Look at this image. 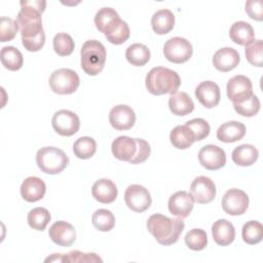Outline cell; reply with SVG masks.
Wrapping results in <instances>:
<instances>
[{"label":"cell","mask_w":263,"mask_h":263,"mask_svg":"<svg viewBox=\"0 0 263 263\" xmlns=\"http://www.w3.org/2000/svg\"><path fill=\"white\" fill-rule=\"evenodd\" d=\"M65 262H102V259L95 253L71 251L65 254Z\"/></svg>","instance_id":"43"},{"label":"cell","mask_w":263,"mask_h":263,"mask_svg":"<svg viewBox=\"0 0 263 263\" xmlns=\"http://www.w3.org/2000/svg\"><path fill=\"white\" fill-rule=\"evenodd\" d=\"M246 12L253 20L261 22L263 20V1L250 0L246 2Z\"/></svg>","instance_id":"45"},{"label":"cell","mask_w":263,"mask_h":263,"mask_svg":"<svg viewBox=\"0 0 263 263\" xmlns=\"http://www.w3.org/2000/svg\"><path fill=\"white\" fill-rule=\"evenodd\" d=\"M262 40H253L251 43L246 45V58L249 63L256 67H262Z\"/></svg>","instance_id":"39"},{"label":"cell","mask_w":263,"mask_h":263,"mask_svg":"<svg viewBox=\"0 0 263 263\" xmlns=\"http://www.w3.org/2000/svg\"><path fill=\"white\" fill-rule=\"evenodd\" d=\"M111 150L115 158L129 161L137 153V141L127 136L117 137L111 145Z\"/></svg>","instance_id":"21"},{"label":"cell","mask_w":263,"mask_h":263,"mask_svg":"<svg viewBox=\"0 0 263 263\" xmlns=\"http://www.w3.org/2000/svg\"><path fill=\"white\" fill-rule=\"evenodd\" d=\"M168 108L174 115L185 116L194 109V103L184 91H177L168 99Z\"/></svg>","instance_id":"25"},{"label":"cell","mask_w":263,"mask_h":263,"mask_svg":"<svg viewBox=\"0 0 263 263\" xmlns=\"http://www.w3.org/2000/svg\"><path fill=\"white\" fill-rule=\"evenodd\" d=\"M23 54L14 46H4L1 49V63L9 71H17L23 66Z\"/></svg>","instance_id":"31"},{"label":"cell","mask_w":263,"mask_h":263,"mask_svg":"<svg viewBox=\"0 0 263 263\" xmlns=\"http://www.w3.org/2000/svg\"><path fill=\"white\" fill-rule=\"evenodd\" d=\"M193 48L191 43L182 37H173L168 39L163 46L165 59L175 64L187 62L192 57Z\"/></svg>","instance_id":"7"},{"label":"cell","mask_w":263,"mask_h":263,"mask_svg":"<svg viewBox=\"0 0 263 263\" xmlns=\"http://www.w3.org/2000/svg\"><path fill=\"white\" fill-rule=\"evenodd\" d=\"M212 234L217 245L228 246L235 238V228L228 220L219 219L212 226Z\"/></svg>","instance_id":"23"},{"label":"cell","mask_w":263,"mask_h":263,"mask_svg":"<svg viewBox=\"0 0 263 263\" xmlns=\"http://www.w3.org/2000/svg\"><path fill=\"white\" fill-rule=\"evenodd\" d=\"M195 97L198 102L208 109L216 107L221 99L220 88L214 81H202L195 88Z\"/></svg>","instance_id":"18"},{"label":"cell","mask_w":263,"mask_h":263,"mask_svg":"<svg viewBox=\"0 0 263 263\" xmlns=\"http://www.w3.org/2000/svg\"><path fill=\"white\" fill-rule=\"evenodd\" d=\"M226 90L232 103H241L253 95V84L247 76L236 75L228 80Z\"/></svg>","instance_id":"11"},{"label":"cell","mask_w":263,"mask_h":263,"mask_svg":"<svg viewBox=\"0 0 263 263\" xmlns=\"http://www.w3.org/2000/svg\"><path fill=\"white\" fill-rule=\"evenodd\" d=\"M136 141H137V153L134 156V158L128 161L132 164L142 163V162L146 161L151 152L150 145L147 141H145L143 139H136Z\"/></svg>","instance_id":"44"},{"label":"cell","mask_w":263,"mask_h":263,"mask_svg":"<svg viewBox=\"0 0 263 263\" xmlns=\"http://www.w3.org/2000/svg\"><path fill=\"white\" fill-rule=\"evenodd\" d=\"M194 205V199L191 193L187 191H177L171 195L167 206L171 214L174 216L184 219L187 218Z\"/></svg>","instance_id":"16"},{"label":"cell","mask_w":263,"mask_h":263,"mask_svg":"<svg viewBox=\"0 0 263 263\" xmlns=\"http://www.w3.org/2000/svg\"><path fill=\"white\" fill-rule=\"evenodd\" d=\"M259 152L254 145L243 144L232 151L231 157L235 164L239 166H250L258 159Z\"/></svg>","instance_id":"28"},{"label":"cell","mask_w":263,"mask_h":263,"mask_svg":"<svg viewBox=\"0 0 263 263\" xmlns=\"http://www.w3.org/2000/svg\"><path fill=\"white\" fill-rule=\"evenodd\" d=\"M97 150V143L90 137H80L73 144V152L80 159H88L93 156Z\"/></svg>","instance_id":"32"},{"label":"cell","mask_w":263,"mask_h":263,"mask_svg":"<svg viewBox=\"0 0 263 263\" xmlns=\"http://www.w3.org/2000/svg\"><path fill=\"white\" fill-rule=\"evenodd\" d=\"M129 35H130L129 27L124 21H122V23L114 31V33H112L109 36H106V38L110 43L115 44V45H119V44H122L123 42H125L129 38Z\"/></svg>","instance_id":"42"},{"label":"cell","mask_w":263,"mask_h":263,"mask_svg":"<svg viewBox=\"0 0 263 263\" xmlns=\"http://www.w3.org/2000/svg\"><path fill=\"white\" fill-rule=\"evenodd\" d=\"M50 239L62 247H70L76 239L75 228L66 221L54 222L48 230Z\"/></svg>","instance_id":"17"},{"label":"cell","mask_w":263,"mask_h":263,"mask_svg":"<svg viewBox=\"0 0 263 263\" xmlns=\"http://www.w3.org/2000/svg\"><path fill=\"white\" fill-rule=\"evenodd\" d=\"M145 83L146 88L152 95H173L177 92L181 84V78L179 74L172 69L165 67H154L146 75Z\"/></svg>","instance_id":"3"},{"label":"cell","mask_w":263,"mask_h":263,"mask_svg":"<svg viewBox=\"0 0 263 263\" xmlns=\"http://www.w3.org/2000/svg\"><path fill=\"white\" fill-rule=\"evenodd\" d=\"M122 21L117 11L111 7H102L95 15V25L100 32L105 34V37L114 33Z\"/></svg>","instance_id":"14"},{"label":"cell","mask_w":263,"mask_h":263,"mask_svg":"<svg viewBox=\"0 0 263 263\" xmlns=\"http://www.w3.org/2000/svg\"><path fill=\"white\" fill-rule=\"evenodd\" d=\"M185 224L181 218L172 219L161 214H154L147 220V229L162 246L178 241Z\"/></svg>","instance_id":"2"},{"label":"cell","mask_w":263,"mask_h":263,"mask_svg":"<svg viewBox=\"0 0 263 263\" xmlns=\"http://www.w3.org/2000/svg\"><path fill=\"white\" fill-rule=\"evenodd\" d=\"M190 192L197 203H209L216 196V185L211 178L198 176L192 181Z\"/></svg>","instance_id":"12"},{"label":"cell","mask_w":263,"mask_h":263,"mask_svg":"<svg viewBox=\"0 0 263 263\" xmlns=\"http://www.w3.org/2000/svg\"><path fill=\"white\" fill-rule=\"evenodd\" d=\"M221 203L225 213L230 216H239L248 210L249 196L245 191L232 188L225 192Z\"/></svg>","instance_id":"10"},{"label":"cell","mask_w":263,"mask_h":263,"mask_svg":"<svg viewBox=\"0 0 263 263\" xmlns=\"http://www.w3.org/2000/svg\"><path fill=\"white\" fill-rule=\"evenodd\" d=\"M18 31V24L15 20L2 16L0 24V41L7 42L12 40Z\"/></svg>","instance_id":"40"},{"label":"cell","mask_w":263,"mask_h":263,"mask_svg":"<svg viewBox=\"0 0 263 263\" xmlns=\"http://www.w3.org/2000/svg\"><path fill=\"white\" fill-rule=\"evenodd\" d=\"M124 201L128 209L134 212L142 213L149 209L152 202L149 191L142 185H129L124 193Z\"/></svg>","instance_id":"9"},{"label":"cell","mask_w":263,"mask_h":263,"mask_svg":"<svg viewBox=\"0 0 263 263\" xmlns=\"http://www.w3.org/2000/svg\"><path fill=\"white\" fill-rule=\"evenodd\" d=\"M234 110L241 116L253 117L260 110V101L254 93L246 101L241 103H233Z\"/></svg>","instance_id":"38"},{"label":"cell","mask_w":263,"mask_h":263,"mask_svg":"<svg viewBox=\"0 0 263 263\" xmlns=\"http://www.w3.org/2000/svg\"><path fill=\"white\" fill-rule=\"evenodd\" d=\"M91 194L99 202L111 203L116 199L118 190L113 181L109 179H100L93 183Z\"/></svg>","instance_id":"22"},{"label":"cell","mask_w":263,"mask_h":263,"mask_svg":"<svg viewBox=\"0 0 263 263\" xmlns=\"http://www.w3.org/2000/svg\"><path fill=\"white\" fill-rule=\"evenodd\" d=\"M239 61V53L232 47H222L218 49L213 57L214 67L221 72H228L236 68Z\"/></svg>","instance_id":"19"},{"label":"cell","mask_w":263,"mask_h":263,"mask_svg":"<svg viewBox=\"0 0 263 263\" xmlns=\"http://www.w3.org/2000/svg\"><path fill=\"white\" fill-rule=\"evenodd\" d=\"M22 43L28 51H32V52L38 51L39 49L42 48V46L45 43V33L43 31L37 37H34L32 39L22 38Z\"/></svg>","instance_id":"46"},{"label":"cell","mask_w":263,"mask_h":263,"mask_svg":"<svg viewBox=\"0 0 263 263\" xmlns=\"http://www.w3.org/2000/svg\"><path fill=\"white\" fill-rule=\"evenodd\" d=\"M246 135V126L239 121H227L219 126L217 139L224 143H233L241 140Z\"/></svg>","instance_id":"24"},{"label":"cell","mask_w":263,"mask_h":263,"mask_svg":"<svg viewBox=\"0 0 263 263\" xmlns=\"http://www.w3.org/2000/svg\"><path fill=\"white\" fill-rule=\"evenodd\" d=\"M48 83L53 92L58 95H70L76 91L80 79L74 70L62 68L50 74Z\"/></svg>","instance_id":"6"},{"label":"cell","mask_w":263,"mask_h":263,"mask_svg":"<svg viewBox=\"0 0 263 263\" xmlns=\"http://www.w3.org/2000/svg\"><path fill=\"white\" fill-rule=\"evenodd\" d=\"M230 39L239 45H248L254 40L255 33L253 27L243 21L235 22L231 25L229 30Z\"/></svg>","instance_id":"27"},{"label":"cell","mask_w":263,"mask_h":263,"mask_svg":"<svg viewBox=\"0 0 263 263\" xmlns=\"http://www.w3.org/2000/svg\"><path fill=\"white\" fill-rule=\"evenodd\" d=\"M186 246L193 251H201L208 245V235L204 230L193 228L185 235Z\"/></svg>","instance_id":"36"},{"label":"cell","mask_w":263,"mask_h":263,"mask_svg":"<svg viewBox=\"0 0 263 263\" xmlns=\"http://www.w3.org/2000/svg\"><path fill=\"white\" fill-rule=\"evenodd\" d=\"M36 163L43 173L57 175L67 167L69 164V157L62 149L47 146L37 151Z\"/></svg>","instance_id":"5"},{"label":"cell","mask_w":263,"mask_h":263,"mask_svg":"<svg viewBox=\"0 0 263 263\" xmlns=\"http://www.w3.org/2000/svg\"><path fill=\"white\" fill-rule=\"evenodd\" d=\"M51 124L59 135L63 137H70L78 132L80 127V120L76 113L63 109L53 114Z\"/></svg>","instance_id":"8"},{"label":"cell","mask_w":263,"mask_h":263,"mask_svg":"<svg viewBox=\"0 0 263 263\" xmlns=\"http://www.w3.org/2000/svg\"><path fill=\"white\" fill-rule=\"evenodd\" d=\"M46 191L45 183L38 177H28L21 185V195L29 202H35L44 197Z\"/></svg>","instance_id":"20"},{"label":"cell","mask_w":263,"mask_h":263,"mask_svg":"<svg viewBox=\"0 0 263 263\" xmlns=\"http://www.w3.org/2000/svg\"><path fill=\"white\" fill-rule=\"evenodd\" d=\"M80 64L82 70L90 75H98L106 63V48L98 40H87L80 50Z\"/></svg>","instance_id":"4"},{"label":"cell","mask_w":263,"mask_h":263,"mask_svg":"<svg viewBox=\"0 0 263 263\" xmlns=\"http://www.w3.org/2000/svg\"><path fill=\"white\" fill-rule=\"evenodd\" d=\"M151 53L148 47L142 43H134L126 48L125 58L127 62L134 66L142 67L150 60Z\"/></svg>","instance_id":"30"},{"label":"cell","mask_w":263,"mask_h":263,"mask_svg":"<svg viewBox=\"0 0 263 263\" xmlns=\"http://www.w3.org/2000/svg\"><path fill=\"white\" fill-rule=\"evenodd\" d=\"M170 140L174 147L178 149H187L195 142V137L191 128L186 124H183L177 125L172 129Z\"/></svg>","instance_id":"29"},{"label":"cell","mask_w":263,"mask_h":263,"mask_svg":"<svg viewBox=\"0 0 263 263\" xmlns=\"http://www.w3.org/2000/svg\"><path fill=\"white\" fill-rule=\"evenodd\" d=\"M92 225L102 232L110 231L115 225V217L111 211L106 209L97 210L91 217Z\"/></svg>","instance_id":"33"},{"label":"cell","mask_w":263,"mask_h":263,"mask_svg":"<svg viewBox=\"0 0 263 263\" xmlns=\"http://www.w3.org/2000/svg\"><path fill=\"white\" fill-rule=\"evenodd\" d=\"M52 44L54 51L61 57L70 55L75 47L72 37L67 33H58L53 37Z\"/></svg>","instance_id":"37"},{"label":"cell","mask_w":263,"mask_h":263,"mask_svg":"<svg viewBox=\"0 0 263 263\" xmlns=\"http://www.w3.org/2000/svg\"><path fill=\"white\" fill-rule=\"evenodd\" d=\"M109 121L117 130L130 129L136 122L135 111L127 105H117L109 112Z\"/></svg>","instance_id":"15"},{"label":"cell","mask_w":263,"mask_h":263,"mask_svg":"<svg viewBox=\"0 0 263 263\" xmlns=\"http://www.w3.org/2000/svg\"><path fill=\"white\" fill-rule=\"evenodd\" d=\"M21 10L17 13L16 22L21 30L22 38L32 39L37 37L41 32L42 20L41 13L44 11L46 1L43 0H32V1H21Z\"/></svg>","instance_id":"1"},{"label":"cell","mask_w":263,"mask_h":263,"mask_svg":"<svg viewBox=\"0 0 263 263\" xmlns=\"http://www.w3.org/2000/svg\"><path fill=\"white\" fill-rule=\"evenodd\" d=\"M200 164L210 171H216L226 164L225 151L216 145H205L198 152Z\"/></svg>","instance_id":"13"},{"label":"cell","mask_w":263,"mask_h":263,"mask_svg":"<svg viewBox=\"0 0 263 263\" xmlns=\"http://www.w3.org/2000/svg\"><path fill=\"white\" fill-rule=\"evenodd\" d=\"M51 219V216L48 212V210H46L45 208H34L33 210H31L28 214V224L31 228L35 229V230H39L42 231L46 228L47 224L49 223Z\"/></svg>","instance_id":"34"},{"label":"cell","mask_w":263,"mask_h":263,"mask_svg":"<svg viewBox=\"0 0 263 263\" xmlns=\"http://www.w3.org/2000/svg\"><path fill=\"white\" fill-rule=\"evenodd\" d=\"M194 134L195 141H201L210 134V124L202 118H194L185 123Z\"/></svg>","instance_id":"41"},{"label":"cell","mask_w":263,"mask_h":263,"mask_svg":"<svg viewBox=\"0 0 263 263\" xmlns=\"http://www.w3.org/2000/svg\"><path fill=\"white\" fill-rule=\"evenodd\" d=\"M153 31L158 35H165L175 26V15L170 9H159L151 17Z\"/></svg>","instance_id":"26"},{"label":"cell","mask_w":263,"mask_h":263,"mask_svg":"<svg viewBox=\"0 0 263 263\" xmlns=\"http://www.w3.org/2000/svg\"><path fill=\"white\" fill-rule=\"evenodd\" d=\"M241 236L245 242L249 245L259 243L263 238V226L258 221H249L242 226Z\"/></svg>","instance_id":"35"}]
</instances>
